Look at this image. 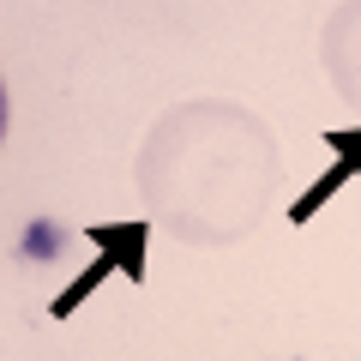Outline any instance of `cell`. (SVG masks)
<instances>
[{"mask_svg":"<svg viewBox=\"0 0 361 361\" xmlns=\"http://www.w3.org/2000/svg\"><path fill=\"white\" fill-rule=\"evenodd\" d=\"M0 133H6V85H0Z\"/></svg>","mask_w":361,"mask_h":361,"instance_id":"obj_1","label":"cell"}]
</instances>
